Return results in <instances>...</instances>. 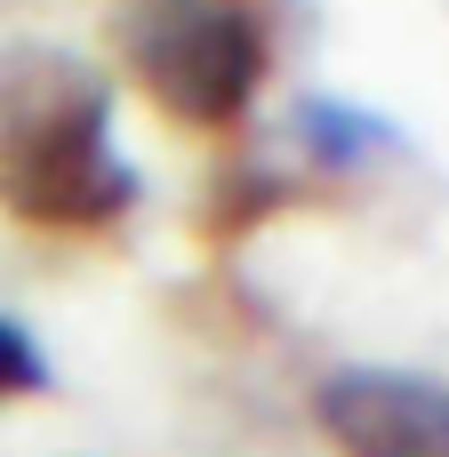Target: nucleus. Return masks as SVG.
Wrapping results in <instances>:
<instances>
[{
  "label": "nucleus",
  "mask_w": 449,
  "mask_h": 457,
  "mask_svg": "<svg viewBox=\"0 0 449 457\" xmlns=\"http://www.w3.org/2000/svg\"><path fill=\"white\" fill-rule=\"evenodd\" d=\"M297 137H305L321 161H337V169H353V161H386V153H394V129H386L378 112H353V104H329V96L297 104Z\"/></svg>",
  "instance_id": "20e7f679"
},
{
  "label": "nucleus",
  "mask_w": 449,
  "mask_h": 457,
  "mask_svg": "<svg viewBox=\"0 0 449 457\" xmlns=\"http://www.w3.org/2000/svg\"><path fill=\"white\" fill-rule=\"evenodd\" d=\"M313 426L337 457H449V378L426 370H329L313 386Z\"/></svg>",
  "instance_id": "7ed1b4c3"
},
{
  "label": "nucleus",
  "mask_w": 449,
  "mask_h": 457,
  "mask_svg": "<svg viewBox=\"0 0 449 457\" xmlns=\"http://www.w3.org/2000/svg\"><path fill=\"white\" fill-rule=\"evenodd\" d=\"M121 64L177 129H233L273 64V40L249 0H129Z\"/></svg>",
  "instance_id": "f03ea898"
},
{
  "label": "nucleus",
  "mask_w": 449,
  "mask_h": 457,
  "mask_svg": "<svg viewBox=\"0 0 449 457\" xmlns=\"http://www.w3.org/2000/svg\"><path fill=\"white\" fill-rule=\"evenodd\" d=\"M24 394H48V353L32 345L24 321L0 313V402H24Z\"/></svg>",
  "instance_id": "39448f33"
},
{
  "label": "nucleus",
  "mask_w": 449,
  "mask_h": 457,
  "mask_svg": "<svg viewBox=\"0 0 449 457\" xmlns=\"http://www.w3.org/2000/svg\"><path fill=\"white\" fill-rule=\"evenodd\" d=\"M145 201L112 137V96L88 64L24 48L0 56V209L40 233H112Z\"/></svg>",
  "instance_id": "f257e3e1"
}]
</instances>
